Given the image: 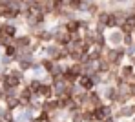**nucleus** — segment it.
<instances>
[{"instance_id":"obj_5","label":"nucleus","mask_w":135,"mask_h":122,"mask_svg":"<svg viewBox=\"0 0 135 122\" xmlns=\"http://www.w3.org/2000/svg\"><path fill=\"white\" fill-rule=\"evenodd\" d=\"M77 86H79L80 89H84V91H91V89H95V88H97V84L93 82V78H91L90 75H80V77H79Z\"/></svg>"},{"instance_id":"obj_11","label":"nucleus","mask_w":135,"mask_h":122,"mask_svg":"<svg viewBox=\"0 0 135 122\" xmlns=\"http://www.w3.org/2000/svg\"><path fill=\"white\" fill-rule=\"evenodd\" d=\"M38 62H40L42 69H44V71H46L47 75H49L51 71H53V68H55V64H57V62H55L53 58H49V57H46V58H40Z\"/></svg>"},{"instance_id":"obj_16","label":"nucleus","mask_w":135,"mask_h":122,"mask_svg":"<svg viewBox=\"0 0 135 122\" xmlns=\"http://www.w3.org/2000/svg\"><path fill=\"white\" fill-rule=\"evenodd\" d=\"M130 120H132V122H135V115H133V117H132V119H130Z\"/></svg>"},{"instance_id":"obj_2","label":"nucleus","mask_w":135,"mask_h":122,"mask_svg":"<svg viewBox=\"0 0 135 122\" xmlns=\"http://www.w3.org/2000/svg\"><path fill=\"white\" fill-rule=\"evenodd\" d=\"M119 75L128 82V84H133V77H135V66H132L130 62L122 64L120 69H119Z\"/></svg>"},{"instance_id":"obj_7","label":"nucleus","mask_w":135,"mask_h":122,"mask_svg":"<svg viewBox=\"0 0 135 122\" xmlns=\"http://www.w3.org/2000/svg\"><path fill=\"white\" fill-rule=\"evenodd\" d=\"M42 109H46L47 113L59 111V109H60V102H59V98H49V100H42Z\"/></svg>"},{"instance_id":"obj_19","label":"nucleus","mask_w":135,"mask_h":122,"mask_svg":"<svg viewBox=\"0 0 135 122\" xmlns=\"http://www.w3.org/2000/svg\"><path fill=\"white\" fill-rule=\"evenodd\" d=\"M60 122H69V120H60Z\"/></svg>"},{"instance_id":"obj_14","label":"nucleus","mask_w":135,"mask_h":122,"mask_svg":"<svg viewBox=\"0 0 135 122\" xmlns=\"http://www.w3.org/2000/svg\"><path fill=\"white\" fill-rule=\"evenodd\" d=\"M122 46H126V48H132V46H135V38H133V35H124Z\"/></svg>"},{"instance_id":"obj_15","label":"nucleus","mask_w":135,"mask_h":122,"mask_svg":"<svg viewBox=\"0 0 135 122\" xmlns=\"http://www.w3.org/2000/svg\"><path fill=\"white\" fill-rule=\"evenodd\" d=\"M128 58H130V64H132V66H135V55H132V57H128Z\"/></svg>"},{"instance_id":"obj_1","label":"nucleus","mask_w":135,"mask_h":122,"mask_svg":"<svg viewBox=\"0 0 135 122\" xmlns=\"http://www.w3.org/2000/svg\"><path fill=\"white\" fill-rule=\"evenodd\" d=\"M113 111H115V108H113L112 104H108V102H104L102 106L95 108V117H97V122L106 120L108 117H112V115H113Z\"/></svg>"},{"instance_id":"obj_4","label":"nucleus","mask_w":135,"mask_h":122,"mask_svg":"<svg viewBox=\"0 0 135 122\" xmlns=\"http://www.w3.org/2000/svg\"><path fill=\"white\" fill-rule=\"evenodd\" d=\"M37 98H40V100L55 98V88H53V84H51V82H44L42 88H40V91L37 93Z\"/></svg>"},{"instance_id":"obj_17","label":"nucleus","mask_w":135,"mask_h":122,"mask_svg":"<svg viewBox=\"0 0 135 122\" xmlns=\"http://www.w3.org/2000/svg\"><path fill=\"white\" fill-rule=\"evenodd\" d=\"M2 13H4V11H2V7H0V17H2Z\"/></svg>"},{"instance_id":"obj_21","label":"nucleus","mask_w":135,"mask_h":122,"mask_svg":"<svg viewBox=\"0 0 135 122\" xmlns=\"http://www.w3.org/2000/svg\"><path fill=\"white\" fill-rule=\"evenodd\" d=\"M133 82H135V77H133Z\"/></svg>"},{"instance_id":"obj_13","label":"nucleus","mask_w":135,"mask_h":122,"mask_svg":"<svg viewBox=\"0 0 135 122\" xmlns=\"http://www.w3.org/2000/svg\"><path fill=\"white\" fill-rule=\"evenodd\" d=\"M82 119H84V122H97V117H95V109L93 108H84L82 109Z\"/></svg>"},{"instance_id":"obj_3","label":"nucleus","mask_w":135,"mask_h":122,"mask_svg":"<svg viewBox=\"0 0 135 122\" xmlns=\"http://www.w3.org/2000/svg\"><path fill=\"white\" fill-rule=\"evenodd\" d=\"M122 40H124V33L117 27V29H112V33L108 35V46L112 48H119L122 46Z\"/></svg>"},{"instance_id":"obj_12","label":"nucleus","mask_w":135,"mask_h":122,"mask_svg":"<svg viewBox=\"0 0 135 122\" xmlns=\"http://www.w3.org/2000/svg\"><path fill=\"white\" fill-rule=\"evenodd\" d=\"M42 84H44V82H42V78H37V77H35V78H31V80H27V86H29V89L35 93V97H37V93L40 91Z\"/></svg>"},{"instance_id":"obj_6","label":"nucleus","mask_w":135,"mask_h":122,"mask_svg":"<svg viewBox=\"0 0 135 122\" xmlns=\"http://www.w3.org/2000/svg\"><path fill=\"white\" fill-rule=\"evenodd\" d=\"M13 44L17 46L18 49H26V48H31L33 44V38L29 35H22V37H15L13 38Z\"/></svg>"},{"instance_id":"obj_8","label":"nucleus","mask_w":135,"mask_h":122,"mask_svg":"<svg viewBox=\"0 0 135 122\" xmlns=\"http://www.w3.org/2000/svg\"><path fill=\"white\" fill-rule=\"evenodd\" d=\"M64 29H66L69 35H73V33H80V31H82V27H80V20L71 18V20L64 22Z\"/></svg>"},{"instance_id":"obj_18","label":"nucleus","mask_w":135,"mask_h":122,"mask_svg":"<svg viewBox=\"0 0 135 122\" xmlns=\"http://www.w3.org/2000/svg\"><path fill=\"white\" fill-rule=\"evenodd\" d=\"M122 122H132V120H122Z\"/></svg>"},{"instance_id":"obj_9","label":"nucleus","mask_w":135,"mask_h":122,"mask_svg":"<svg viewBox=\"0 0 135 122\" xmlns=\"http://www.w3.org/2000/svg\"><path fill=\"white\" fill-rule=\"evenodd\" d=\"M60 46H57L55 42H51V44H46V48H44V51H46V57H49V58H57V55L60 53Z\"/></svg>"},{"instance_id":"obj_20","label":"nucleus","mask_w":135,"mask_h":122,"mask_svg":"<svg viewBox=\"0 0 135 122\" xmlns=\"http://www.w3.org/2000/svg\"><path fill=\"white\" fill-rule=\"evenodd\" d=\"M46 122H53V120H46Z\"/></svg>"},{"instance_id":"obj_10","label":"nucleus","mask_w":135,"mask_h":122,"mask_svg":"<svg viewBox=\"0 0 135 122\" xmlns=\"http://www.w3.org/2000/svg\"><path fill=\"white\" fill-rule=\"evenodd\" d=\"M4 102H6V108L11 109V111L22 108V102H20V98H18V97H6V98H4Z\"/></svg>"}]
</instances>
